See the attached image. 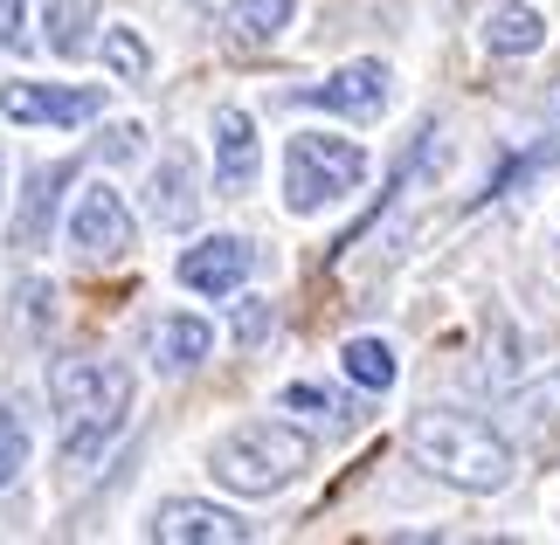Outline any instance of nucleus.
<instances>
[{"label": "nucleus", "mask_w": 560, "mask_h": 545, "mask_svg": "<svg viewBox=\"0 0 560 545\" xmlns=\"http://www.w3.org/2000/svg\"><path fill=\"white\" fill-rule=\"evenodd\" d=\"M208 345H214V332H208L201 318H187V311L153 324V359L166 366V374H187V366H201V359H208Z\"/></svg>", "instance_id": "nucleus-15"}, {"label": "nucleus", "mask_w": 560, "mask_h": 545, "mask_svg": "<svg viewBox=\"0 0 560 545\" xmlns=\"http://www.w3.org/2000/svg\"><path fill=\"white\" fill-rule=\"evenodd\" d=\"M77 180V166L70 159H56V166H42L28 173V187H21V222H14V249H42L49 242V222H56V193Z\"/></svg>", "instance_id": "nucleus-11"}, {"label": "nucleus", "mask_w": 560, "mask_h": 545, "mask_svg": "<svg viewBox=\"0 0 560 545\" xmlns=\"http://www.w3.org/2000/svg\"><path fill=\"white\" fill-rule=\"evenodd\" d=\"M139 145H145V132H139V125H112V132H104L97 139V159H139Z\"/></svg>", "instance_id": "nucleus-20"}, {"label": "nucleus", "mask_w": 560, "mask_h": 545, "mask_svg": "<svg viewBox=\"0 0 560 545\" xmlns=\"http://www.w3.org/2000/svg\"><path fill=\"white\" fill-rule=\"evenodd\" d=\"M21 470V449H8V442H0V490H8V476Z\"/></svg>", "instance_id": "nucleus-24"}, {"label": "nucleus", "mask_w": 560, "mask_h": 545, "mask_svg": "<svg viewBox=\"0 0 560 545\" xmlns=\"http://www.w3.org/2000/svg\"><path fill=\"white\" fill-rule=\"evenodd\" d=\"M291 8L298 0H229V14H222L229 49H270L291 28Z\"/></svg>", "instance_id": "nucleus-12"}, {"label": "nucleus", "mask_w": 560, "mask_h": 545, "mask_svg": "<svg viewBox=\"0 0 560 545\" xmlns=\"http://www.w3.org/2000/svg\"><path fill=\"white\" fill-rule=\"evenodd\" d=\"M540 42H547V21H540V8H526V0H505V8L485 21V49L491 56H533Z\"/></svg>", "instance_id": "nucleus-14"}, {"label": "nucleus", "mask_w": 560, "mask_h": 545, "mask_svg": "<svg viewBox=\"0 0 560 545\" xmlns=\"http://www.w3.org/2000/svg\"><path fill=\"white\" fill-rule=\"evenodd\" d=\"M368 180V152L353 139H332V132H298L284 145V208L291 214H318L332 208L339 193H353Z\"/></svg>", "instance_id": "nucleus-4"}, {"label": "nucleus", "mask_w": 560, "mask_h": 545, "mask_svg": "<svg viewBox=\"0 0 560 545\" xmlns=\"http://www.w3.org/2000/svg\"><path fill=\"white\" fill-rule=\"evenodd\" d=\"M21 21H28V0H0V49L21 42Z\"/></svg>", "instance_id": "nucleus-21"}, {"label": "nucleus", "mask_w": 560, "mask_h": 545, "mask_svg": "<svg viewBox=\"0 0 560 545\" xmlns=\"http://www.w3.org/2000/svg\"><path fill=\"white\" fill-rule=\"evenodd\" d=\"M526 428L553 449V435H560V380L547 387V394H533V401H526Z\"/></svg>", "instance_id": "nucleus-19"}, {"label": "nucleus", "mask_w": 560, "mask_h": 545, "mask_svg": "<svg viewBox=\"0 0 560 545\" xmlns=\"http://www.w3.org/2000/svg\"><path fill=\"white\" fill-rule=\"evenodd\" d=\"M339 366H347V380L353 387H368V394H387L395 387V345L387 339H347V353H339Z\"/></svg>", "instance_id": "nucleus-16"}, {"label": "nucleus", "mask_w": 560, "mask_h": 545, "mask_svg": "<svg viewBox=\"0 0 560 545\" xmlns=\"http://www.w3.org/2000/svg\"><path fill=\"white\" fill-rule=\"evenodd\" d=\"M49 401L62 414V455L91 463L132 414V374L118 359H56L49 366Z\"/></svg>", "instance_id": "nucleus-2"}, {"label": "nucleus", "mask_w": 560, "mask_h": 545, "mask_svg": "<svg viewBox=\"0 0 560 545\" xmlns=\"http://www.w3.org/2000/svg\"><path fill=\"white\" fill-rule=\"evenodd\" d=\"M249 263H256V249L243 242V235H208V242H194L180 256V283L201 291V297H229V291H243Z\"/></svg>", "instance_id": "nucleus-8"}, {"label": "nucleus", "mask_w": 560, "mask_h": 545, "mask_svg": "<svg viewBox=\"0 0 560 545\" xmlns=\"http://www.w3.org/2000/svg\"><path fill=\"white\" fill-rule=\"evenodd\" d=\"M305 463H312V442L298 428H284V422H243V428H229L222 442L208 449L214 484H229V490H243V497L284 490Z\"/></svg>", "instance_id": "nucleus-3"}, {"label": "nucleus", "mask_w": 560, "mask_h": 545, "mask_svg": "<svg viewBox=\"0 0 560 545\" xmlns=\"http://www.w3.org/2000/svg\"><path fill=\"white\" fill-rule=\"evenodd\" d=\"M553 104H560V97H553Z\"/></svg>", "instance_id": "nucleus-25"}, {"label": "nucleus", "mask_w": 560, "mask_h": 545, "mask_svg": "<svg viewBox=\"0 0 560 545\" xmlns=\"http://www.w3.org/2000/svg\"><path fill=\"white\" fill-rule=\"evenodd\" d=\"M284 407H312V414H332V401L318 387H284Z\"/></svg>", "instance_id": "nucleus-23"}, {"label": "nucleus", "mask_w": 560, "mask_h": 545, "mask_svg": "<svg viewBox=\"0 0 560 545\" xmlns=\"http://www.w3.org/2000/svg\"><path fill=\"white\" fill-rule=\"evenodd\" d=\"M91 21H97V0H49V14H42V28H49V49H56V56H83V42H91Z\"/></svg>", "instance_id": "nucleus-17"}, {"label": "nucleus", "mask_w": 560, "mask_h": 545, "mask_svg": "<svg viewBox=\"0 0 560 545\" xmlns=\"http://www.w3.org/2000/svg\"><path fill=\"white\" fill-rule=\"evenodd\" d=\"M104 62H112L125 83H145V76H153V49H145L132 28H112V35H104Z\"/></svg>", "instance_id": "nucleus-18"}, {"label": "nucleus", "mask_w": 560, "mask_h": 545, "mask_svg": "<svg viewBox=\"0 0 560 545\" xmlns=\"http://www.w3.org/2000/svg\"><path fill=\"white\" fill-rule=\"evenodd\" d=\"M104 91H62V83H0V118L14 125H91Z\"/></svg>", "instance_id": "nucleus-6"}, {"label": "nucleus", "mask_w": 560, "mask_h": 545, "mask_svg": "<svg viewBox=\"0 0 560 545\" xmlns=\"http://www.w3.org/2000/svg\"><path fill=\"white\" fill-rule=\"evenodd\" d=\"M145 532H153L160 545H243V538H249V525H243L235 511H222V505H194V497L160 505Z\"/></svg>", "instance_id": "nucleus-7"}, {"label": "nucleus", "mask_w": 560, "mask_h": 545, "mask_svg": "<svg viewBox=\"0 0 560 545\" xmlns=\"http://www.w3.org/2000/svg\"><path fill=\"white\" fill-rule=\"evenodd\" d=\"M305 104L339 111V118H381L387 111V70L381 62H347V70H332L326 83H312Z\"/></svg>", "instance_id": "nucleus-9"}, {"label": "nucleus", "mask_w": 560, "mask_h": 545, "mask_svg": "<svg viewBox=\"0 0 560 545\" xmlns=\"http://www.w3.org/2000/svg\"><path fill=\"white\" fill-rule=\"evenodd\" d=\"M256 159H264V152H256V118L222 104V111H214V187L243 193L256 180Z\"/></svg>", "instance_id": "nucleus-10"}, {"label": "nucleus", "mask_w": 560, "mask_h": 545, "mask_svg": "<svg viewBox=\"0 0 560 545\" xmlns=\"http://www.w3.org/2000/svg\"><path fill=\"white\" fill-rule=\"evenodd\" d=\"M70 249H83L91 263H118V256L132 249V214H125V201L104 180L77 193V208H70Z\"/></svg>", "instance_id": "nucleus-5"}, {"label": "nucleus", "mask_w": 560, "mask_h": 545, "mask_svg": "<svg viewBox=\"0 0 560 545\" xmlns=\"http://www.w3.org/2000/svg\"><path fill=\"white\" fill-rule=\"evenodd\" d=\"M153 222L160 228H187L194 214H201V193H194V166H187V152H174L160 173H153Z\"/></svg>", "instance_id": "nucleus-13"}, {"label": "nucleus", "mask_w": 560, "mask_h": 545, "mask_svg": "<svg viewBox=\"0 0 560 545\" xmlns=\"http://www.w3.org/2000/svg\"><path fill=\"white\" fill-rule=\"evenodd\" d=\"M408 449H416L422 470H436L443 484L457 490H505L512 484V442L478 414H457V407H422L408 422Z\"/></svg>", "instance_id": "nucleus-1"}, {"label": "nucleus", "mask_w": 560, "mask_h": 545, "mask_svg": "<svg viewBox=\"0 0 560 545\" xmlns=\"http://www.w3.org/2000/svg\"><path fill=\"white\" fill-rule=\"evenodd\" d=\"M264 324H270V311H264V304H243V311H235V339H264Z\"/></svg>", "instance_id": "nucleus-22"}]
</instances>
